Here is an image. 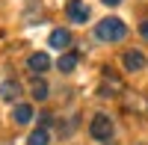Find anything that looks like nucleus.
Wrapping results in <instances>:
<instances>
[{
  "mask_svg": "<svg viewBox=\"0 0 148 145\" xmlns=\"http://www.w3.org/2000/svg\"><path fill=\"white\" fill-rule=\"evenodd\" d=\"M95 36L101 42H121L127 36V27H125V21H119V18H104L95 27Z\"/></svg>",
  "mask_w": 148,
  "mask_h": 145,
  "instance_id": "f257e3e1",
  "label": "nucleus"
},
{
  "mask_svg": "<svg viewBox=\"0 0 148 145\" xmlns=\"http://www.w3.org/2000/svg\"><path fill=\"white\" fill-rule=\"evenodd\" d=\"M89 133H92V139H98V142L110 139V136H113V122H110V116H95L92 124H89Z\"/></svg>",
  "mask_w": 148,
  "mask_h": 145,
  "instance_id": "f03ea898",
  "label": "nucleus"
},
{
  "mask_svg": "<svg viewBox=\"0 0 148 145\" xmlns=\"http://www.w3.org/2000/svg\"><path fill=\"white\" fill-rule=\"evenodd\" d=\"M65 15L74 24H86V21H89V6H86L83 0H71V3L65 6Z\"/></svg>",
  "mask_w": 148,
  "mask_h": 145,
  "instance_id": "7ed1b4c3",
  "label": "nucleus"
},
{
  "mask_svg": "<svg viewBox=\"0 0 148 145\" xmlns=\"http://www.w3.org/2000/svg\"><path fill=\"white\" fill-rule=\"evenodd\" d=\"M27 68L33 71V74H45V71L47 68H51V56H47V53H30V59H27Z\"/></svg>",
  "mask_w": 148,
  "mask_h": 145,
  "instance_id": "20e7f679",
  "label": "nucleus"
},
{
  "mask_svg": "<svg viewBox=\"0 0 148 145\" xmlns=\"http://www.w3.org/2000/svg\"><path fill=\"white\" fill-rule=\"evenodd\" d=\"M121 65H125L127 71H139V68H145V53L142 51H125Z\"/></svg>",
  "mask_w": 148,
  "mask_h": 145,
  "instance_id": "39448f33",
  "label": "nucleus"
},
{
  "mask_svg": "<svg viewBox=\"0 0 148 145\" xmlns=\"http://www.w3.org/2000/svg\"><path fill=\"white\" fill-rule=\"evenodd\" d=\"M33 118H36V110L30 104H18L15 110H12V122H18V124H30Z\"/></svg>",
  "mask_w": 148,
  "mask_h": 145,
  "instance_id": "423d86ee",
  "label": "nucleus"
},
{
  "mask_svg": "<svg viewBox=\"0 0 148 145\" xmlns=\"http://www.w3.org/2000/svg\"><path fill=\"white\" fill-rule=\"evenodd\" d=\"M47 44H51L53 51H65V47L71 44V33L68 30H53L51 39H47Z\"/></svg>",
  "mask_w": 148,
  "mask_h": 145,
  "instance_id": "0eeeda50",
  "label": "nucleus"
},
{
  "mask_svg": "<svg viewBox=\"0 0 148 145\" xmlns=\"http://www.w3.org/2000/svg\"><path fill=\"white\" fill-rule=\"evenodd\" d=\"M0 98H6V101H15V98H21V86H18L15 80L0 83Z\"/></svg>",
  "mask_w": 148,
  "mask_h": 145,
  "instance_id": "6e6552de",
  "label": "nucleus"
},
{
  "mask_svg": "<svg viewBox=\"0 0 148 145\" xmlns=\"http://www.w3.org/2000/svg\"><path fill=\"white\" fill-rule=\"evenodd\" d=\"M56 68L62 71V74L74 71V68H77V53H65V56H59V59H56Z\"/></svg>",
  "mask_w": 148,
  "mask_h": 145,
  "instance_id": "1a4fd4ad",
  "label": "nucleus"
},
{
  "mask_svg": "<svg viewBox=\"0 0 148 145\" xmlns=\"http://www.w3.org/2000/svg\"><path fill=\"white\" fill-rule=\"evenodd\" d=\"M30 92H33L36 101H47V83H45L42 77H36V80L30 83Z\"/></svg>",
  "mask_w": 148,
  "mask_h": 145,
  "instance_id": "9d476101",
  "label": "nucleus"
},
{
  "mask_svg": "<svg viewBox=\"0 0 148 145\" xmlns=\"http://www.w3.org/2000/svg\"><path fill=\"white\" fill-rule=\"evenodd\" d=\"M47 142H51V136H47V127L33 130V133H30V139H27V145H47Z\"/></svg>",
  "mask_w": 148,
  "mask_h": 145,
  "instance_id": "9b49d317",
  "label": "nucleus"
},
{
  "mask_svg": "<svg viewBox=\"0 0 148 145\" xmlns=\"http://www.w3.org/2000/svg\"><path fill=\"white\" fill-rule=\"evenodd\" d=\"M139 36H142V39L148 42V21H142V27H139Z\"/></svg>",
  "mask_w": 148,
  "mask_h": 145,
  "instance_id": "f8f14e48",
  "label": "nucleus"
},
{
  "mask_svg": "<svg viewBox=\"0 0 148 145\" xmlns=\"http://www.w3.org/2000/svg\"><path fill=\"white\" fill-rule=\"evenodd\" d=\"M51 122H53V116H51V113H45V116H42V127H47Z\"/></svg>",
  "mask_w": 148,
  "mask_h": 145,
  "instance_id": "ddd939ff",
  "label": "nucleus"
},
{
  "mask_svg": "<svg viewBox=\"0 0 148 145\" xmlns=\"http://www.w3.org/2000/svg\"><path fill=\"white\" fill-rule=\"evenodd\" d=\"M104 6H119V3H125V0H101Z\"/></svg>",
  "mask_w": 148,
  "mask_h": 145,
  "instance_id": "4468645a",
  "label": "nucleus"
}]
</instances>
